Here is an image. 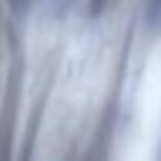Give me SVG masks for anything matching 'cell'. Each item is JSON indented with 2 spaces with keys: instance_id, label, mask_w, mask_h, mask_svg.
<instances>
[]
</instances>
